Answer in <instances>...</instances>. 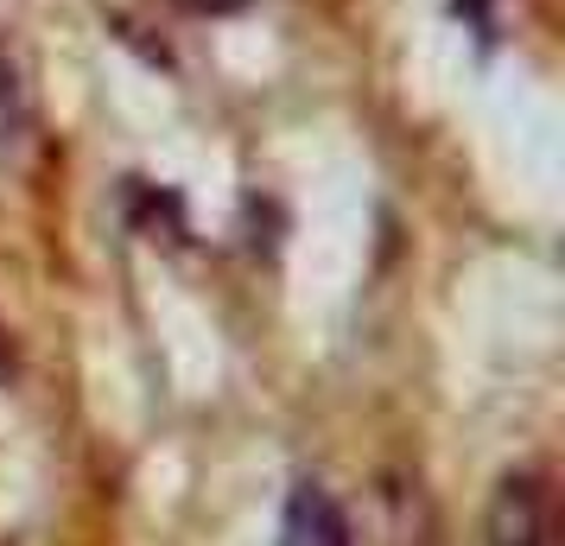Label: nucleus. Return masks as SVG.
I'll return each instance as SVG.
<instances>
[{
  "mask_svg": "<svg viewBox=\"0 0 565 546\" xmlns=\"http://www.w3.org/2000/svg\"><path fill=\"white\" fill-rule=\"evenodd\" d=\"M483 540L489 546H546V490H540L534 470H514V477L495 483Z\"/></svg>",
  "mask_w": 565,
  "mask_h": 546,
  "instance_id": "f257e3e1",
  "label": "nucleus"
},
{
  "mask_svg": "<svg viewBox=\"0 0 565 546\" xmlns=\"http://www.w3.org/2000/svg\"><path fill=\"white\" fill-rule=\"evenodd\" d=\"M280 546H350V521H343V508L331 502V490L299 483V490L286 495Z\"/></svg>",
  "mask_w": 565,
  "mask_h": 546,
  "instance_id": "f03ea898",
  "label": "nucleus"
},
{
  "mask_svg": "<svg viewBox=\"0 0 565 546\" xmlns=\"http://www.w3.org/2000/svg\"><path fill=\"white\" fill-rule=\"evenodd\" d=\"M26 133H32V103H26V83L13 71V57L0 45V153L20 159L26 153Z\"/></svg>",
  "mask_w": 565,
  "mask_h": 546,
  "instance_id": "7ed1b4c3",
  "label": "nucleus"
}]
</instances>
